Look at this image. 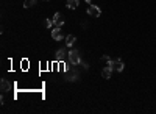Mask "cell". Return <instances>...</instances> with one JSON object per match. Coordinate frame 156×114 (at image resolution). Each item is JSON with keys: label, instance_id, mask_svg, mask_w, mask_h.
I'll return each mask as SVG.
<instances>
[{"label": "cell", "instance_id": "cell-8", "mask_svg": "<svg viewBox=\"0 0 156 114\" xmlns=\"http://www.w3.org/2000/svg\"><path fill=\"white\" fill-rule=\"evenodd\" d=\"M78 5H80V0H67V2H66V6L69 9H75Z\"/></svg>", "mask_w": 156, "mask_h": 114}, {"label": "cell", "instance_id": "cell-15", "mask_svg": "<svg viewBox=\"0 0 156 114\" xmlns=\"http://www.w3.org/2000/svg\"><path fill=\"white\" fill-rule=\"evenodd\" d=\"M21 66H24V70H27V67H28V61H27V60H24V61L21 63Z\"/></svg>", "mask_w": 156, "mask_h": 114}, {"label": "cell", "instance_id": "cell-5", "mask_svg": "<svg viewBox=\"0 0 156 114\" xmlns=\"http://www.w3.org/2000/svg\"><path fill=\"white\" fill-rule=\"evenodd\" d=\"M88 14H89V16H92V17H98L100 14H102V11H100V8H98V6L91 5V6L88 8Z\"/></svg>", "mask_w": 156, "mask_h": 114}, {"label": "cell", "instance_id": "cell-6", "mask_svg": "<svg viewBox=\"0 0 156 114\" xmlns=\"http://www.w3.org/2000/svg\"><path fill=\"white\" fill-rule=\"evenodd\" d=\"M52 37H53L55 41H61V39H64V34H62V31H61V28L55 27L53 31H52Z\"/></svg>", "mask_w": 156, "mask_h": 114}, {"label": "cell", "instance_id": "cell-1", "mask_svg": "<svg viewBox=\"0 0 156 114\" xmlns=\"http://www.w3.org/2000/svg\"><path fill=\"white\" fill-rule=\"evenodd\" d=\"M64 78H66V81H78L80 78V72L77 69H72V67H67L66 72H64Z\"/></svg>", "mask_w": 156, "mask_h": 114}, {"label": "cell", "instance_id": "cell-4", "mask_svg": "<svg viewBox=\"0 0 156 114\" xmlns=\"http://www.w3.org/2000/svg\"><path fill=\"white\" fill-rule=\"evenodd\" d=\"M113 67V70H116V72H122L123 70V63H122V60H113L111 61V64H109Z\"/></svg>", "mask_w": 156, "mask_h": 114}, {"label": "cell", "instance_id": "cell-12", "mask_svg": "<svg viewBox=\"0 0 156 114\" xmlns=\"http://www.w3.org/2000/svg\"><path fill=\"white\" fill-rule=\"evenodd\" d=\"M38 0H25L24 2V8H31V6H36Z\"/></svg>", "mask_w": 156, "mask_h": 114}, {"label": "cell", "instance_id": "cell-17", "mask_svg": "<svg viewBox=\"0 0 156 114\" xmlns=\"http://www.w3.org/2000/svg\"><path fill=\"white\" fill-rule=\"evenodd\" d=\"M86 2H88V3H92V0H86Z\"/></svg>", "mask_w": 156, "mask_h": 114}, {"label": "cell", "instance_id": "cell-2", "mask_svg": "<svg viewBox=\"0 0 156 114\" xmlns=\"http://www.w3.org/2000/svg\"><path fill=\"white\" fill-rule=\"evenodd\" d=\"M67 61H69L72 66L81 64V58H80V53H78V50H70V52L67 53Z\"/></svg>", "mask_w": 156, "mask_h": 114}, {"label": "cell", "instance_id": "cell-7", "mask_svg": "<svg viewBox=\"0 0 156 114\" xmlns=\"http://www.w3.org/2000/svg\"><path fill=\"white\" fill-rule=\"evenodd\" d=\"M111 75H113V67H111V66H108V67H105V69L102 70V77L106 78V80L111 78Z\"/></svg>", "mask_w": 156, "mask_h": 114}, {"label": "cell", "instance_id": "cell-10", "mask_svg": "<svg viewBox=\"0 0 156 114\" xmlns=\"http://www.w3.org/2000/svg\"><path fill=\"white\" fill-rule=\"evenodd\" d=\"M75 41H77V37L73 36V34H69V36H66V45H67V47H72L73 44H75Z\"/></svg>", "mask_w": 156, "mask_h": 114}, {"label": "cell", "instance_id": "cell-9", "mask_svg": "<svg viewBox=\"0 0 156 114\" xmlns=\"http://www.w3.org/2000/svg\"><path fill=\"white\" fill-rule=\"evenodd\" d=\"M67 56V53H66V50L64 49H59L58 52H56V61H64V58Z\"/></svg>", "mask_w": 156, "mask_h": 114}, {"label": "cell", "instance_id": "cell-11", "mask_svg": "<svg viewBox=\"0 0 156 114\" xmlns=\"http://www.w3.org/2000/svg\"><path fill=\"white\" fill-rule=\"evenodd\" d=\"M0 89H2V92L10 91V83H8L6 80H2V81H0Z\"/></svg>", "mask_w": 156, "mask_h": 114}, {"label": "cell", "instance_id": "cell-16", "mask_svg": "<svg viewBox=\"0 0 156 114\" xmlns=\"http://www.w3.org/2000/svg\"><path fill=\"white\" fill-rule=\"evenodd\" d=\"M81 66L84 67V70H88V69H89V64H88V63H83V61H81Z\"/></svg>", "mask_w": 156, "mask_h": 114}, {"label": "cell", "instance_id": "cell-14", "mask_svg": "<svg viewBox=\"0 0 156 114\" xmlns=\"http://www.w3.org/2000/svg\"><path fill=\"white\" fill-rule=\"evenodd\" d=\"M102 60H103L105 63H108V66H109V64H111V61H113V60H111V58H109V56H108V55H103V56H102Z\"/></svg>", "mask_w": 156, "mask_h": 114}, {"label": "cell", "instance_id": "cell-13", "mask_svg": "<svg viewBox=\"0 0 156 114\" xmlns=\"http://www.w3.org/2000/svg\"><path fill=\"white\" fill-rule=\"evenodd\" d=\"M53 25V21H50V19H45L44 21V27H47V28H50Z\"/></svg>", "mask_w": 156, "mask_h": 114}, {"label": "cell", "instance_id": "cell-3", "mask_svg": "<svg viewBox=\"0 0 156 114\" xmlns=\"http://www.w3.org/2000/svg\"><path fill=\"white\" fill-rule=\"evenodd\" d=\"M52 21H53V25H55V27L61 28V27L64 25V16H62L61 13H56V14L53 16V19H52Z\"/></svg>", "mask_w": 156, "mask_h": 114}]
</instances>
